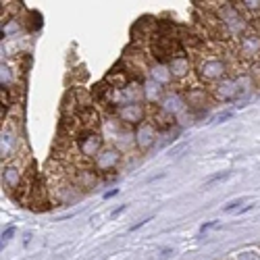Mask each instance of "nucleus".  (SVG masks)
Instances as JSON below:
<instances>
[{
	"label": "nucleus",
	"instance_id": "f257e3e1",
	"mask_svg": "<svg viewBox=\"0 0 260 260\" xmlns=\"http://www.w3.org/2000/svg\"><path fill=\"white\" fill-rule=\"evenodd\" d=\"M244 202H246V198H237V200H233V202H229V204H227V206L223 208V212H231V210H235V208H237V210H240Z\"/></svg>",
	"mask_w": 260,
	"mask_h": 260
},
{
	"label": "nucleus",
	"instance_id": "f03ea898",
	"mask_svg": "<svg viewBox=\"0 0 260 260\" xmlns=\"http://www.w3.org/2000/svg\"><path fill=\"white\" fill-rule=\"evenodd\" d=\"M227 177H231V171H227V173H219V175L208 177V179H206V185H210V183H214V181H223V179H227Z\"/></svg>",
	"mask_w": 260,
	"mask_h": 260
},
{
	"label": "nucleus",
	"instance_id": "7ed1b4c3",
	"mask_svg": "<svg viewBox=\"0 0 260 260\" xmlns=\"http://www.w3.org/2000/svg\"><path fill=\"white\" fill-rule=\"evenodd\" d=\"M13 233H15V227H9V229L3 233V242H9L11 237H13Z\"/></svg>",
	"mask_w": 260,
	"mask_h": 260
},
{
	"label": "nucleus",
	"instance_id": "20e7f679",
	"mask_svg": "<svg viewBox=\"0 0 260 260\" xmlns=\"http://www.w3.org/2000/svg\"><path fill=\"white\" fill-rule=\"evenodd\" d=\"M123 210H125V204H121V206H117V208H115V210L111 212V219H115V216H119V214H121Z\"/></svg>",
	"mask_w": 260,
	"mask_h": 260
},
{
	"label": "nucleus",
	"instance_id": "39448f33",
	"mask_svg": "<svg viewBox=\"0 0 260 260\" xmlns=\"http://www.w3.org/2000/svg\"><path fill=\"white\" fill-rule=\"evenodd\" d=\"M214 225H216V221H210V223H206V225H202V229H200V231L204 233V231H208V229H212Z\"/></svg>",
	"mask_w": 260,
	"mask_h": 260
},
{
	"label": "nucleus",
	"instance_id": "423d86ee",
	"mask_svg": "<svg viewBox=\"0 0 260 260\" xmlns=\"http://www.w3.org/2000/svg\"><path fill=\"white\" fill-rule=\"evenodd\" d=\"M148 221H152V219H146V221H142V223H138V225H134V227H132V229H129V231H138V229H140V227H144V225H146Z\"/></svg>",
	"mask_w": 260,
	"mask_h": 260
},
{
	"label": "nucleus",
	"instance_id": "0eeeda50",
	"mask_svg": "<svg viewBox=\"0 0 260 260\" xmlns=\"http://www.w3.org/2000/svg\"><path fill=\"white\" fill-rule=\"evenodd\" d=\"M115 193H117V189H113V191H108V193H104V198H113V196H115Z\"/></svg>",
	"mask_w": 260,
	"mask_h": 260
}]
</instances>
